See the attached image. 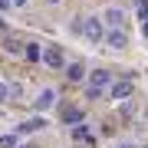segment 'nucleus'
<instances>
[{"label":"nucleus","mask_w":148,"mask_h":148,"mask_svg":"<svg viewBox=\"0 0 148 148\" xmlns=\"http://www.w3.org/2000/svg\"><path fill=\"white\" fill-rule=\"evenodd\" d=\"M59 106V92L53 89V86H43V89L36 92V99H33V112H40V115H43V112H53Z\"/></svg>","instance_id":"f257e3e1"},{"label":"nucleus","mask_w":148,"mask_h":148,"mask_svg":"<svg viewBox=\"0 0 148 148\" xmlns=\"http://www.w3.org/2000/svg\"><path fill=\"white\" fill-rule=\"evenodd\" d=\"M79 33H82L89 43H102V33H106V23H102V16H82Z\"/></svg>","instance_id":"f03ea898"},{"label":"nucleus","mask_w":148,"mask_h":148,"mask_svg":"<svg viewBox=\"0 0 148 148\" xmlns=\"http://www.w3.org/2000/svg\"><path fill=\"white\" fill-rule=\"evenodd\" d=\"M43 128H46V119L40 115H33V119H27V122H20V125H16V135H27V132H43Z\"/></svg>","instance_id":"6e6552de"},{"label":"nucleus","mask_w":148,"mask_h":148,"mask_svg":"<svg viewBox=\"0 0 148 148\" xmlns=\"http://www.w3.org/2000/svg\"><path fill=\"white\" fill-rule=\"evenodd\" d=\"M102 23H106V27H125L128 23V13L122 10V7H106V10H102Z\"/></svg>","instance_id":"20e7f679"},{"label":"nucleus","mask_w":148,"mask_h":148,"mask_svg":"<svg viewBox=\"0 0 148 148\" xmlns=\"http://www.w3.org/2000/svg\"><path fill=\"white\" fill-rule=\"evenodd\" d=\"M86 76H89L86 86H92V89H109V82H112V73H109V69H92V73H86Z\"/></svg>","instance_id":"0eeeda50"},{"label":"nucleus","mask_w":148,"mask_h":148,"mask_svg":"<svg viewBox=\"0 0 148 148\" xmlns=\"http://www.w3.org/2000/svg\"><path fill=\"white\" fill-rule=\"evenodd\" d=\"M63 122L76 125V122H82V112H79V109H63Z\"/></svg>","instance_id":"f8f14e48"},{"label":"nucleus","mask_w":148,"mask_h":148,"mask_svg":"<svg viewBox=\"0 0 148 148\" xmlns=\"http://www.w3.org/2000/svg\"><path fill=\"white\" fill-rule=\"evenodd\" d=\"M109 99L112 102H122V99H128V95L135 92V86H132V79H122V82H109Z\"/></svg>","instance_id":"423d86ee"},{"label":"nucleus","mask_w":148,"mask_h":148,"mask_svg":"<svg viewBox=\"0 0 148 148\" xmlns=\"http://www.w3.org/2000/svg\"><path fill=\"white\" fill-rule=\"evenodd\" d=\"M102 95H106V89H92V86H86V99H89V102H99Z\"/></svg>","instance_id":"2eb2a0df"},{"label":"nucleus","mask_w":148,"mask_h":148,"mask_svg":"<svg viewBox=\"0 0 148 148\" xmlns=\"http://www.w3.org/2000/svg\"><path fill=\"white\" fill-rule=\"evenodd\" d=\"M7 7H10V0H0V10H7Z\"/></svg>","instance_id":"aec40b11"},{"label":"nucleus","mask_w":148,"mask_h":148,"mask_svg":"<svg viewBox=\"0 0 148 148\" xmlns=\"http://www.w3.org/2000/svg\"><path fill=\"white\" fill-rule=\"evenodd\" d=\"M102 43H106L109 49H128V30L125 27H106V33H102Z\"/></svg>","instance_id":"7ed1b4c3"},{"label":"nucleus","mask_w":148,"mask_h":148,"mask_svg":"<svg viewBox=\"0 0 148 148\" xmlns=\"http://www.w3.org/2000/svg\"><path fill=\"white\" fill-rule=\"evenodd\" d=\"M40 63H46L49 69H63V66H66V56H63V49H59V46H43Z\"/></svg>","instance_id":"39448f33"},{"label":"nucleus","mask_w":148,"mask_h":148,"mask_svg":"<svg viewBox=\"0 0 148 148\" xmlns=\"http://www.w3.org/2000/svg\"><path fill=\"white\" fill-rule=\"evenodd\" d=\"M30 0H10V7H27Z\"/></svg>","instance_id":"6ab92c4d"},{"label":"nucleus","mask_w":148,"mask_h":148,"mask_svg":"<svg viewBox=\"0 0 148 148\" xmlns=\"http://www.w3.org/2000/svg\"><path fill=\"white\" fill-rule=\"evenodd\" d=\"M43 56V43H23V59L27 63H40Z\"/></svg>","instance_id":"1a4fd4ad"},{"label":"nucleus","mask_w":148,"mask_h":148,"mask_svg":"<svg viewBox=\"0 0 148 148\" xmlns=\"http://www.w3.org/2000/svg\"><path fill=\"white\" fill-rule=\"evenodd\" d=\"M148 16V0H142V3L135 7V20H145Z\"/></svg>","instance_id":"dca6fc26"},{"label":"nucleus","mask_w":148,"mask_h":148,"mask_svg":"<svg viewBox=\"0 0 148 148\" xmlns=\"http://www.w3.org/2000/svg\"><path fill=\"white\" fill-rule=\"evenodd\" d=\"M145 148H148V145H145Z\"/></svg>","instance_id":"5701e85b"},{"label":"nucleus","mask_w":148,"mask_h":148,"mask_svg":"<svg viewBox=\"0 0 148 148\" xmlns=\"http://www.w3.org/2000/svg\"><path fill=\"white\" fill-rule=\"evenodd\" d=\"M16 148H27V145H16Z\"/></svg>","instance_id":"4be33fe9"},{"label":"nucleus","mask_w":148,"mask_h":148,"mask_svg":"<svg viewBox=\"0 0 148 148\" xmlns=\"http://www.w3.org/2000/svg\"><path fill=\"white\" fill-rule=\"evenodd\" d=\"M142 36L148 40V16H145V20H142Z\"/></svg>","instance_id":"f3484780"},{"label":"nucleus","mask_w":148,"mask_h":148,"mask_svg":"<svg viewBox=\"0 0 148 148\" xmlns=\"http://www.w3.org/2000/svg\"><path fill=\"white\" fill-rule=\"evenodd\" d=\"M73 138H76V142H82V138H89V128H86L82 122H76V125H73Z\"/></svg>","instance_id":"4468645a"},{"label":"nucleus","mask_w":148,"mask_h":148,"mask_svg":"<svg viewBox=\"0 0 148 148\" xmlns=\"http://www.w3.org/2000/svg\"><path fill=\"white\" fill-rule=\"evenodd\" d=\"M115 148H138V145H135V142H119Z\"/></svg>","instance_id":"a211bd4d"},{"label":"nucleus","mask_w":148,"mask_h":148,"mask_svg":"<svg viewBox=\"0 0 148 148\" xmlns=\"http://www.w3.org/2000/svg\"><path fill=\"white\" fill-rule=\"evenodd\" d=\"M46 3H63V0H46Z\"/></svg>","instance_id":"412c9836"},{"label":"nucleus","mask_w":148,"mask_h":148,"mask_svg":"<svg viewBox=\"0 0 148 148\" xmlns=\"http://www.w3.org/2000/svg\"><path fill=\"white\" fill-rule=\"evenodd\" d=\"M10 95H13V86L0 79V106H3V102H10Z\"/></svg>","instance_id":"ddd939ff"},{"label":"nucleus","mask_w":148,"mask_h":148,"mask_svg":"<svg viewBox=\"0 0 148 148\" xmlns=\"http://www.w3.org/2000/svg\"><path fill=\"white\" fill-rule=\"evenodd\" d=\"M16 145H20V135H16V132L0 135V148H16Z\"/></svg>","instance_id":"9b49d317"},{"label":"nucleus","mask_w":148,"mask_h":148,"mask_svg":"<svg viewBox=\"0 0 148 148\" xmlns=\"http://www.w3.org/2000/svg\"><path fill=\"white\" fill-rule=\"evenodd\" d=\"M66 79H69V82H82V79H86V66H82V63H69V66H66Z\"/></svg>","instance_id":"9d476101"}]
</instances>
